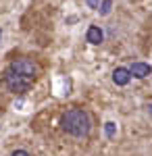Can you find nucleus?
Wrapping results in <instances>:
<instances>
[{"mask_svg": "<svg viewBox=\"0 0 152 156\" xmlns=\"http://www.w3.org/2000/svg\"><path fill=\"white\" fill-rule=\"evenodd\" d=\"M63 129L73 137H83L90 131V117L81 108H71L63 115Z\"/></svg>", "mask_w": 152, "mask_h": 156, "instance_id": "f257e3e1", "label": "nucleus"}, {"mask_svg": "<svg viewBox=\"0 0 152 156\" xmlns=\"http://www.w3.org/2000/svg\"><path fill=\"white\" fill-rule=\"evenodd\" d=\"M31 81H34L31 77H25V75L13 71V69H9V71L4 73V83H6V87H9L11 92H15V94L27 92L29 85H31Z\"/></svg>", "mask_w": 152, "mask_h": 156, "instance_id": "f03ea898", "label": "nucleus"}, {"mask_svg": "<svg viewBox=\"0 0 152 156\" xmlns=\"http://www.w3.org/2000/svg\"><path fill=\"white\" fill-rule=\"evenodd\" d=\"M9 69L21 73V75H25V77H31V79L38 75V65H35L34 60H29V58H17V60H13Z\"/></svg>", "mask_w": 152, "mask_h": 156, "instance_id": "7ed1b4c3", "label": "nucleus"}, {"mask_svg": "<svg viewBox=\"0 0 152 156\" xmlns=\"http://www.w3.org/2000/svg\"><path fill=\"white\" fill-rule=\"evenodd\" d=\"M129 71H131V75H133V77L144 79V77H148V75L152 73V67H150V65H146V62H133Z\"/></svg>", "mask_w": 152, "mask_h": 156, "instance_id": "20e7f679", "label": "nucleus"}, {"mask_svg": "<svg viewBox=\"0 0 152 156\" xmlns=\"http://www.w3.org/2000/svg\"><path fill=\"white\" fill-rule=\"evenodd\" d=\"M129 79H131V71L129 69H123V67H119L113 71V81L117 85H127Z\"/></svg>", "mask_w": 152, "mask_h": 156, "instance_id": "39448f33", "label": "nucleus"}, {"mask_svg": "<svg viewBox=\"0 0 152 156\" xmlns=\"http://www.w3.org/2000/svg\"><path fill=\"white\" fill-rule=\"evenodd\" d=\"M102 37H104L102 29H100V27H96V25H92V27L88 29V34H85V40H88L90 44H100V42H102Z\"/></svg>", "mask_w": 152, "mask_h": 156, "instance_id": "423d86ee", "label": "nucleus"}, {"mask_svg": "<svg viewBox=\"0 0 152 156\" xmlns=\"http://www.w3.org/2000/svg\"><path fill=\"white\" fill-rule=\"evenodd\" d=\"M104 131H106V137H110V140H113V137H115V133H117V125H115V123H106V125H104Z\"/></svg>", "mask_w": 152, "mask_h": 156, "instance_id": "0eeeda50", "label": "nucleus"}, {"mask_svg": "<svg viewBox=\"0 0 152 156\" xmlns=\"http://www.w3.org/2000/svg\"><path fill=\"white\" fill-rule=\"evenodd\" d=\"M113 9V2L110 0H102V6H100V15H108Z\"/></svg>", "mask_w": 152, "mask_h": 156, "instance_id": "6e6552de", "label": "nucleus"}, {"mask_svg": "<svg viewBox=\"0 0 152 156\" xmlns=\"http://www.w3.org/2000/svg\"><path fill=\"white\" fill-rule=\"evenodd\" d=\"M85 4H88L90 9H98V6H100V0H85Z\"/></svg>", "mask_w": 152, "mask_h": 156, "instance_id": "1a4fd4ad", "label": "nucleus"}, {"mask_svg": "<svg viewBox=\"0 0 152 156\" xmlns=\"http://www.w3.org/2000/svg\"><path fill=\"white\" fill-rule=\"evenodd\" d=\"M11 156H29V154H27L25 150H15V152H13Z\"/></svg>", "mask_w": 152, "mask_h": 156, "instance_id": "9d476101", "label": "nucleus"}, {"mask_svg": "<svg viewBox=\"0 0 152 156\" xmlns=\"http://www.w3.org/2000/svg\"><path fill=\"white\" fill-rule=\"evenodd\" d=\"M148 108H150V115H152V104H150V106H148Z\"/></svg>", "mask_w": 152, "mask_h": 156, "instance_id": "9b49d317", "label": "nucleus"}]
</instances>
